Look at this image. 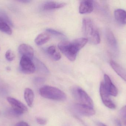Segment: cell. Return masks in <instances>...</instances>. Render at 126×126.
<instances>
[{
  "instance_id": "obj_12",
  "label": "cell",
  "mask_w": 126,
  "mask_h": 126,
  "mask_svg": "<svg viewBox=\"0 0 126 126\" xmlns=\"http://www.w3.org/2000/svg\"><path fill=\"white\" fill-rule=\"evenodd\" d=\"M111 67L117 74L126 82V70L115 61L111 60L110 62Z\"/></svg>"
},
{
  "instance_id": "obj_3",
  "label": "cell",
  "mask_w": 126,
  "mask_h": 126,
  "mask_svg": "<svg viewBox=\"0 0 126 126\" xmlns=\"http://www.w3.org/2000/svg\"><path fill=\"white\" fill-rule=\"evenodd\" d=\"M39 93L43 97L58 101H64L66 99V94L58 88L46 86L41 88Z\"/></svg>"
},
{
  "instance_id": "obj_15",
  "label": "cell",
  "mask_w": 126,
  "mask_h": 126,
  "mask_svg": "<svg viewBox=\"0 0 126 126\" xmlns=\"http://www.w3.org/2000/svg\"><path fill=\"white\" fill-rule=\"evenodd\" d=\"M114 16L118 23L123 24H126V12L124 10L118 9L115 10Z\"/></svg>"
},
{
  "instance_id": "obj_6",
  "label": "cell",
  "mask_w": 126,
  "mask_h": 126,
  "mask_svg": "<svg viewBox=\"0 0 126 126\" xmlns=\"http://www.w3.org/2000/svg\"><path fill=\"white\" fill-rule=\"evenodd\" d=\"M20 66L21 70L24 74H32L36 69L35 65L32 59L24 56H22L21 58Z\"/></svg>"
},
{
  "instance_id": "obj_18",
  "label": "cell",
  "mask_w": 126,
  "mask_h": 126,
  "mask_svg": "<svg viewBox=\"0 0 126 126\" xmlns=\"http://www.w3.org/2000/svg\"><path fill=\"white\" fill-rule=\"evenodd\" d=\"M50 38L49 34L47 33H43L39 34L35 39L37 45L41 46L48 42Z\"/></svg>"
},
{
  "instance_id": "obj_30",
  "label": "cell",
  "mask_w": 126,
  "mask_h": 126,
  "mask_svg": "<svg viewBox=\"0 0 126 126\" xmlns=\"http://www.w3.org/2000/svg\"><path fill=\"white\" fill-rule=\"evenodd\" d=\"M125 120L124 121V125H125V126H126V120Z\"/></svg>"
},
{
  "instance_id": "obj_21",
  "label": "cell",
  "mask_w": 126,
  "mask_h": 126,
  "mask_svg": "<svg viewBox=\"0 0 126 126\" xmlns=\"http://www.w3.org/2000/svg\"><path fill=\"white\" fill-rule=\"evenodd\" d=\"M37 62L38 69L41 72H43L45 74L48 73L49 71L47 68L46 67V66H45L42 62H40L38 60Z\"/></svg>"
},
{
  "instance_id": "obj_27",
  "label": "cell",
  "mask_w": 126,
  "mask_h": 126,
  "mask_svg": "<svg viewBox=\"0 0 126 126\" xmlns=\"http://www.w3.org/2000/svg\"><path fill=\"white\" fill-rule=\"evenodd\" d=\"M116 126H122V124L121 123L120 121L119 120L116 119L115 121Z\"/></svg>"
},
{
  "instance_id": "obj_22",
  "label": "cell",
  "mask_w": 126,
  "mask_h": 126,
  "mask_svg": "<svg viewBox=\"0 0 126 126\" xmlns=\"http://www.w3.org/2000/svg\"><path fill=\"white\" fill-rule=\"evenodd\" d=\"M5 57L7 60L9 61H12L15 58L14 53L10 50H9L7 51L5 54Z\"/></svg>"
},
{
  "instance_id": "obj_28",
  "label": "cell",
  "mask_w": 126,
  "mask_h": 126,
  "mask_svg": "<svg viewBox=\"0 0 126 126\" xmlns=\"http://www.w3.org/2000/svg\"><path fill=\"white\" fill-rule=\"evenodd\" d=\"M98 126H107L104 124L101 123H98Z\"/></svg>"
},
{
  "instance_id": "obj_9",
  "label": "cell",
  "mask_w": 126,
  "mask_h": 126,
  "mask_svg": "<svg viewBox=\"0 0 126 126\" xmlns=\"http://www.w3.org/2000/svg\"><path fill=\"white\" fill-rule=\"evenodd\" d=\"M104 85L110 95L116 97L118 94V90L117 88L112 82L111 79L107 75H104Z\"/></svg>"
},
{
  "instance_id": "obj_17",
  "label": "cell",
  "mask_w": 126,
  "mask_h": 126,
  "mask_svg": "<svg viewBox=\"0 0 126 126\" xmlns=\"http://www.w3.org/2000/svg\"><path fill=\"white\" fill-rule=\"evenodd\" d=\"M34 95L33 91L29 88L25 89L24 92V98L27 105L31 107L33 105Z\"/></svg>"
},
{
  "instance_id": "obj_19",
  "label": "cell",
  "mask_w": 126,
  "mask_h": 126,
  "mask_svg": "<svg viewBox=\"0 0 126 126\" xmlns=\"http://www.w3.org/2000/svg\"><path fill=\"white\" fill-rule=\"evenodd\" d=\"M0 30L9 35H12V31L5 19L0 17Z\"/></svg>"
},
{
  "instance_id": "obj_14",
  "label": "cell",
  "mask_w": 126,
  "mask_h": 126,
  "mask_svg": "<svg viewBox=\"0 0 126 126\" xmlns=\"http://www.w3.org/2000/svg\"><path fill=\"white\" fill-rule=\"evenodd\" d=\"M47 51L49 56L54 60L57 61L61 58V55L55 46L52 45L49 47L47 48Z\"/></svg>"
},
{
  "instance_id": "obj_2",
  "label": "cell",
  "mask_w": 126,
  "mask_h": 126,
  "mask_svg": "<svg viewBox=\"0 0 126 126\" xmlns=\"http://www.w3.org/2000/svg\"><path fill=\"white\" fill-rule=\"evenodd\" d=\"M82 30L85 38L91 43L97 44L100 42L99 32L93 21L90 18H83L82 23Z\"/></svg>"
},
{
  "instance_id": "obj_25",
  "label": "cell",
  "mask_w": 126,
  "mask_h": 126,
  "mask_svg": "<svg viewBox=\"0 0 126 126\" xmlns=\"http://www.w3.org/2000/svg\"><path fill=\"white\" fill-rule=\"evenodd\" d=\"M44 82V80L42 78H36L34 80V82L36 84H40L43 83Z\"/></svg>"
},
{
  "instance_id": "obj_20",
  "label": "cell",
  "mask_w": 126,
  "mask_h": 126,
  "mask_svg": "<svg viewBox=\"0 0 126 126\" xmlns=\"http://www.w3.org/2000/svg\"><path fill=\"white\" fill-rule=\"evenodd\" d=\"M46 32L48 33L49 35H53L55 36H57L58 37L64 38L65 36L62 33L57 31L55 30L52 29H46Z\"/></svg>"
},
{
  "instance_id": "obj_23",
  "label": "cell",
  "mask_w": 126,
  "mask_h": 126,
  "mask_svg": "<svg viewBox=\"0 0 126 126\" xmlns=\"http://www.w3.org/2000/svg\"><path fill=\"white\" fill-rule=\"evenodd\" d=\"M36 121L38 124L41 125V126H44L47 123V120L46 119L41 118H36Z\"/></svg>"
},
{
  "instance_id": "obj_8",
  "label": "cell",
  "mask_w": 126,
  "mask_h": 126,
  "mask_svg": "<svg viewBox=\"0 0 126 126\" xmlns=\"http://www.w3.org/2000/svg\"><path fill=\"white\" fill-rule=\"evenodd\" d=\"M73 108L76 112L82 116L90 117L95 114V111L93 108L80 104H75Z\"/></svg>"
},
{
  "instance_id": "obj_11",
  "label": "cell",
  "mask_w": 126,
  "mask_h": 126,
  "mask_svg": "<svg viewBox=\"0 0 126 126\" xmlns=\"http://www.w3.org/2000/svg\"><path fill=\"white\" fill-rule=\"evenodd\" d=\"M94 6L92 1L83 0L81 2L79 7V12L81 14L89 13L93 10Z\"/></svg>"
},
{
  "instance_id": "obj_1",
  "label": "cell",
  "mask_w": 126,
  "mask_h": 126,
  "mask_svg": "<svg viewBox=\"0 0 126 126\" xmlns=\"http://www.w3.org/2000/svg\"><path fill=\"white\" fill-rule=\"evenodd\" d=\"M88 41L85 38H77L71 41H63L58 44V47L68 60L73 61L75 60L78 52Z\"/></svg>"
},
{
  "instance_id": "obj_16",
  "label": "cell",
  "mask_w": 126,
  "mask_h": 126,
  "mask_svg": "<svg viewBox=\"0 0 126 126\" xmlns=\"http://www.w3.org/2000/svg\"><path fill=\"white\" fill-rule=\"evenodd\" d=\"M107 41L112 49L117 50V43L114 34L111 30H108L107 32Z\"/></svg>"
},
{
  "instance_id": "obj_4",
  "label": "cell",
  "mask_w": 126,
  "mask_h": 126,
  "mask_svg": "<svg viewBox=\"0 0 126 126\" xmlns=\"http://www.w3.org/2000/svg\"><path fill=\"white\" fill-rule=\"evenodd\" d=\"M72 95L78 103L90 107H94L93 101L89 95L83 89L78 87H75L71 90Z\"/></svg>"
},
{
  "instance_id": "obj_7",
  "label": "cell",
  "mask_w": 126,
  "mask_h": 126,
  "mask_svg": "<svg viewBox=\"0 0 126 126\" xmlns=\"http://www.w3.org/2000/svg\"><path fill=\"white\" fill-rule=\"evenodd\" d=\"M100 93L102 102L106 107L111 109L116 108V106L111 100L110 95L108 93L103 82L101 83L100 85Z\"/></svg>"
},
{
  "instance_id": "obj_10",
  "label": "cell",
  "mask_w": 126,
  "mask_h": 126,
  "mask_svg": "<svg viewBox=\"0 0 126 126\" xmlns=\"http://www.w3.org/2000/svg\"><path fill=\"white\" fill-rule=\"evenodd\" d=\"M18 51L22 56L27 57L31 59L34 55V49L32 46L28 44H23L18 47Z\"/></svg>"
},
{
  "instance_id": "obj_5",
  "label": "cell",
  "mask_w": 126,
  "mask_h": 126,
  "mask_svg": "<svg viewBox=\"0 0 126 126\" xmlns=\"http://www.w3.org/2000/svg\"><path fill=\"white\" fill-rule=\"evenodd\" d=\"M7 100L12 107L13 113L17 115H20L27 111V107L23 103L13 98L8 97Z\"/></svg>"
},
{
  "instance_id": "obj_29",
  "label": "cell",
  "mask_w": 126,
  "mask_h": 126,
  "mask_svg": "<svg viewBox=\"0 0 126 126\" xmlns=\"http://www.w3.org/2000/svg\"><path fill=\"white\" fill-rule=\"evenodd\" d=\"M19 1H20V2H23V3H28V2H30V1L29 0H20Z\"/></svg>"
},
{
  "instance_id": "obj_24",
  "label": "cell",
  "mask_w": 126,
  "mask_h": 126,
  "mask_svg": "<svg viewBox=\"0 0 126 126\" xmlns=\"http://www.w3.org/2000/svg\"><path fill=\"white\" fill-rule=\"evenodd\" d=\"M120 114L124 120H126V105L124 106L120 111Z\"/></svg>"
},
{
  "instance_id": "obj_13",
  "label": "cell",
  "mask_w": 126,
  "mask_h": 126,
  "mask_svg": "<svg viewBox=\"0 0 126 126\" xmlns=\"http://www.w3.org/2000/svg\"><path fill=\"white\" fill-rule=\"evenodd\" d=\"M66 5V3L63 2L48 1L44 4L43 6V8L44 9L46 10H50L62 8L65 6Z\"/></svg>"
},
{
  "instance_id": "obj_26",
  "label": "cell",
  "mask_w": 126,
  "mask_h": 126,
  "mask_svg": "<svg viewBox=\"0 0 126 126\" xmlns=\"http://www.w3.org/2000/svg\"><path fill=\"white\" fill-rule=\"evenodd\" d=\"M15 126H30L27 123L24 121H21L16 124Z\"/></svg>"
}]
</instances>
